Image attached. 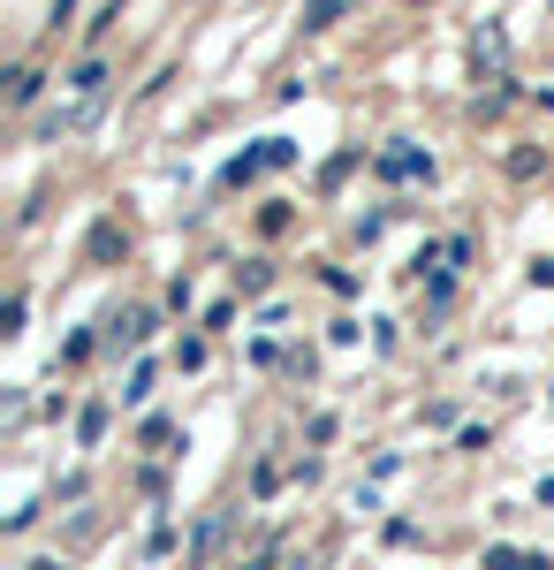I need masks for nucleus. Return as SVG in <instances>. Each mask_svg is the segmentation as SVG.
<instances>
[]
</instances>
